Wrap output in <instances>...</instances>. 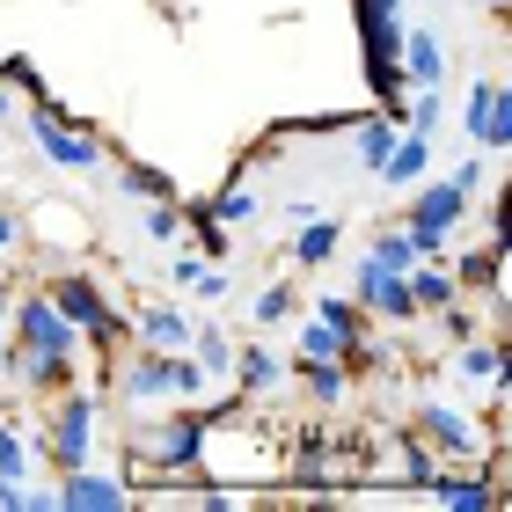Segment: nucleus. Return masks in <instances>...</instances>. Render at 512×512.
I'll return each mask as SVG.
<instances>
[{
    "label": "nucleus",
    "mask_w": 512,
    "mask_h": 512,
    "mask_svg": "<svg viewBox=\"0 0 512 512\" xmlns=\"http://www.w3.org/2000/svg\"><path fill=\"white\" fill-rule=\"evenodd\" d=\"M96 395L88 388H59V403H52V425H44V439H37V461L52 476H66V469H81V461H96Z\"/></svg>",
    "instance_id": "f257e3e1"
},
{
    "label": "nucleus",
    "mask_w": 512,
    "mask_h": 512,
    "mask_svg": "<svg viewBox=\"0 0 512 512\" xmlns=\"http://www.w3.org/2000/svg\"><path fill=\"white\" fill-rule=\"evenodd\" d=\"M22 125H30V139H37V154L52 161V169H103V139L88 132V125H74V110H59L52 96H37V110H22Z\"/></svg>",
    "instance_id": "f03ea898"
},
{
    "label": "nucleus",
    "mask_w": 512,
    "mask_h": 512,
    "mask_svg": "<svg viewBox=\"0 0 512 512\" xmlns=\"http://www.w3.org/2000/svg\"><path fill=\"white\" fill-rule=\"evenodd\" d=\"M205 432H213V417L169 410V417L147 432V454H139L132 469H139V476H198V469H205Z\"/></svg>",
    "instance_id": "7ed1b4c3"
},
{
    "label": "nucleus",
    "mask_w": 512,
    "mask_h": 512,
    "mask_svg": "<svg viewBox=\"0 0 512 512\" xmlns=\"http://www.w3.org/2000/svg\"><path fill=\"white\" fill-rule=\"evenodd\" d=\"M118 388H125L132 410H161L169 395H205V374H198L191 352H139L118 374Z\"/></svg>",
    "instance_id": "20e7f679"
},
{
    "label": "nucleus",
    "mask_w": 512,
    "mask_h": 512,
    "mask_svg": "<svg viewBox=\"0 0 512 512\" xmlns=\"http://www.w3.org/2000/svg\"><path fill=\"white\" fill-rule=\"evenodd\" d=\"M461 213H469L461 183H447V176H439V183H410V220H403V227H410V242L425 249V256H439V249L454 242Z\"/></svg>",
    "instance_id": "39448f33"
},
{
    "label": "nucleus",
    "mask_w": 512,
    "mask_h": 512,
    "mask_svg": "<svg viewBox=\"0 0 512 512\" xmlns=\"http://www.w3.org/2000/svg\"><path fill=\"white\" fill-rule=\"evenodd\" d=\"M15 352H52V359H81V330L52 308V293H22V308L8 322Z\"/></svg>",
    "instance_id": "423d86ee"
},
{
    "label": "nucleus",
    "mask_w": 512,
    "mask_h": 512,
    "mask_svg": "<svg viewBox=\"0 0 512 512\" xmlns=\"http://www.w3.org/2000/svg\"><path fill=\"white\" fill-rule=\"evenodd\" d=\"M417 439L439 454V461H483V432H476V417L469 410H447V403H417Z\"/></svg>",
    "instance_id": "0eeeda50"
},
{
    "label": "nucleus",
    "mask_w": 512,
    "mask_h": 512,
    "mask_svg": "<svg viewBox=\"0 0 512 512\" xmlns=\"http://www.w3.org/2000/svg\"><path fill=\"white\" fill-rule=\"evenodd\" d=\"M352 300H359V308H374L381 322H417V315H425V308H417V293H410V271H388V264H374V256L359 264Z\"/></svg>",
    "instance_id": "6e6552de"
},
{
    "label": "nucleus",
    "mask_w": 512,
    "mask_h": 512,
    "mask_svg": "<svg viewBox=\"0 0 512 512\" xmlns=\"http://www.w3.org/2000/svg\"><path fill=\"white\" fill-rule=\"evenodd\" d=\"M132 505V483H118V476H96L81 461V469H66L59 483H52V512H125Z\"/></svg>",
    "instance_id": "1a4fd4ad"
},
{
    "label": "nucleus",
    "mask_w": 512,
    "mask_h": 512,
    "mask_svg": "<svg viewBox=\"0 0 512 512\" xmlns=\"http://www.w3.org/2000/svg\"><path fill=\"white\" fill-rule=\"evenodd\" d=\"M461 125H469L491 154L512 147V96H505V81H476L469 88V110H461Z\"/></svg>",
    "instance_id": "9d476101"
},
{
    "label": "nucleus",
    "mask_w": 512,
    "mask_h": 512,
    "mask_svg": "<svg viewBox=\"0 0 512 512\" xmlns=\"http://www.w3.org/2000/svg\"><path fill=\"white\" fill-rule=\"evenodd\" d=\"M132 344L139 352H183V344H191V315L169 308V300H154V308L132 315Z\"/></svg>",
    "instance_id": "9b49d317"
},
{
    "label": "nucleus",
    "mask_w": 512,
    "mask_h": 512,
    "mask_svg": "<svg viewBox=\"0 0 512 512\" xmlns=\"http://www.w3.org/2000/svg\"><path fill=\"white\" fill-rule=\"evenodd\" d=\"M242 388V403H256V395H271L278 381H286V366H278L271 344H235V374H227Z\"/></svg>",
    "instance_id": "f8f14e48"
},
{
    "label": "nucleus",
    "mask_w": 512,
    "mask_h": 512,
    "mask_svg": "<svg viewBox=\"0 0 512 512\" xmlns=\"http://www.w3.org/2000/svg\"><path fill=\"white\" fill-rule=\"evenodd\" d=\"M425 169H432V139L403 125V132H395V147H388V161H381V183L410 191V183H425Z\"/></svg>",
    "instance_id": "ddd939ff"
},
{
    "label": "nucleus",
    "mask_w": 512,
    "mask_h": 512,
    "mask_svg": "<svg viewBox=\"0 0 512 512\" xmlns=\"http://www.w3.org/2000/svg\"><path fill=\"white\" fill-rule=\"evenodd\" d=\"M403 81L410 88H439L447 81V44L432 30H403Z\"/></svg>",
    "instance_id": "4468645a"
},
{
    "label": "nucleus",
    "mask_w": 512,
    "mask_h": 512,
    "mask_svg": "<svg viewBox=\"0 0 512 512\" xmlns=\"http://www.w3.org/2000/svg\"><path fill=\"white\" fill-rule=\"evenodd\" d=\"M337 249H344V220H330V213H308V220H300V235H293V264H300V271L330 264Z\"/></svg>",
    "instance_id": "2eb2a0df"
},
{
    "label": "nucleus",
    "mask_w": 512,
    "mask_h": 512,
    "mask_svg": "<svg viewBox=\"0 0 512 512\" xmlns=\"http://www.w3.org/2000/svg\"><path fill=\"white\" fill-rule=\"evenodd\" d=\"M300 388H308L322 410H344L352 403V366L344 359H300Z\"/></svg>",
    "instance_id": "dca6fc26"
},
{
    "label": "nucleus",
    "mask_w": 512,
    "mask_h": 512,
    "mask_svg": "<svg viewBox=\"0 0 512 512\" xmlns=\"http://www.w3.org/2000/svg\"><path fill=\"white\" fill-rule=\"evenodd\" d=\"M425 491H432L439 505H454V512H491V505H498V483H491V476H447V469H439Z\"/></svg>",
    "instance_id": "f3484780"
},
{
    "label": "nucleus",
    "mask_w": 512,
    "mask_h": 512,
    "mask_svg": "<svg viewBox=\"0 0 512 512\" xmlns=\"http://www.w3.org/2000/svg\"><path fill=\"white\" fill-rule=\"evenodd\" d=\"M183 352L198 359V374H205V381H227V374H235V337H227L220 322H205V330L191 322V344H183Z\"/></svg>",
    "instance_id": "a211bd4d"
},
{
    "label": "nucleus",
    "mask_w": 512,
    "mask_h": 512,
    "mask_svg": "<svg viewBox=\"0 0 512 512\" xmlns=\"http://www.w3.org/2000/svg\"><path fill=\"white\" fill-rule=\"evenodd\" d=\"M454 286H461V293H491V300H498V286H505V249H498V242L469 249V256H461V271H454Z\"/></svg>",
    "instance_id": "6ab92c4d"
},
{
    "label": "nucleus",
    "mask_w": 512,
    "mask_h": 512,
    "mask_svg": "<svg viewBox=\"0 0 512 512\" xmlns=\"http://www.w3.org/2000/svg\"><path fill=\"white\" fill-rule=\"evenodd\" d=\"M15 381H30L37 395H59V388H74V359H52V352H15Z\"/></svg>",
    "instance_id": "aec40b11"
},
{
    "label": "nucleus",
    "mask_w": 512,
    "mask_h": 512,
    "mask_svg": "<svg viewBox=\"0 0 512 512\" xmlns=\"http://www.w3.org/2000/svg\"><path fill=\"white\" fill-rule=\"evenodd\" d=\"M410 293H417V308H447V300H461L454 271H447V264H432V256H417V271H410Z\"/></svg>",
    "instance_id": "412c9836"
},
{
    "label": "nucleus",
    "mask_w": 512,
    "mask_h": 512,
    "mask_svg": "<svg viewBox=\"0 0 512 512\" xmlns=\"http://www.w3.org/2000/svg\"><path fill=\"white\" fill-rule=\"evenodd\" d=\"M205 213H213L220 227H242V220L256 213V198L242 191V169H227V183H220V191H213V205H205Z\"/></svg>",
    "instance_id": "4be33fe9"
},
{
    "label": "nucleus",
    "mask_w": 512,
    "mask_h": 512,
    "mask_svg": "<svg viewBox=\"0 0 512 512\" xmlns=\"http://www.w3.org/2000/svg\"><path fill=\"white\" fill-rule=\"evenodd\" d=\"M461 374H469V381H505V344L498 337L461 344Z\"/></svg>",
    "instance_id": "5701e85b"
},
{
    "label": "nucleus",
    "mask_w": 512,
    "mask_h": 512,
    "mask_svg": "<svg viewBox=\"0 0 512 512\" xmlns=\"http://www.w3.org/2000/svg\"><path fill=\"white\" fill-rule=\"evenodd\" d=\"M315 315L330 322V330H337L344 344H359V337H366V322H359V300H344V293H322V300H315ZM344 359H352V352H344Z\"/></svg>",
    "instance_id": "b1692460"
},
{
    "label": "nucleus",
    "mask_w": 512,
    "mask_h": 512,
    "mask_svg": "<svg viewBox=\"0 0 512 512\" xmlns=\"http://www.w3.org/2000/svg\"><path fill=\"white\" fill-rule=\"evenodd\" d=\"M366 256L388 264V271H417V256H425V249L410 242V227H388V235H374V249H366Z\"/></svg>",
    "instance_id": "393cba45"
},
{
    "label": "nucleus",
    "mask_w": 512,
    "mask_h": 512,
    "mask_svg": "<svg viewBox=\"0 0 512 512\" xmlns=\"http://www.w3.org/2000/svg\"><path fill=\"white\" fill-rule=\"evenodd\" d=\"M30 469H37V447H30L15 425H0V483H22Z\"/></svg>",
    "instance_id": "a878e982"
},
{
    "label": "nucleus",
    "mask_w": 512,
    "mask_h": 512,
    "mask_svg": "<svg viewBox=\"0 0 512 512\" xmlns=\"http://www.w3.org/2000/svg\"><path fill=\"white\" fill-rule=\"evenodd\" d=\"M118 183H125L132 198H147V205H154V198H176V176H169V169H147V161H132V169H118Z\"/></svg>",
    "instance_id": "bb28decb"
},
{
    "label": "nucleus",
    "mask_w": 512,
    "mask_h": 512,
    "mask_svg": "<svg viewBox=\"0 0 512 512\" xmlns=\"http://www.w3.org/2000/svg\"><path fill=\"white\" fill-rule=\"evenodd\" d=\"M139 227H147V242H161V249H169V242L183 235V198H154Z\"/></svg>",
    "instance_id": "cd10ccee"
},
{
    "label": "nucleus",
    "mask_w": 512,
    "mask_h": 512,
    "mask_svg": "<svg viewBox=\"0 0 512 512\" xmlns=\"http://www.w3.org/2000/svg\"><path fill=\"white\" fill-rule=\"evenodd\" d=\"M447 125V96H439V88H410V132H439Z\"/></svg>",
    "instance_id": "c85d7f7f"
},
{
    "label": "nucleus",
    "mask_w": 512,
    "mask_h": 512,
    "mask_svg": "<svg viewBox=\"0 0 512 512\" xmlns=\"http://www.w3.org/2000/svg\"><path fill=\"white\" fill-rule=\"evenodd\" d=\"M344 352H352V344H344L337 330H330V322H308V330H300V359H344Z\"/></svg>",
    "instance_id": "c756f323"
},
{
    "label": "nucleus",
    "mask_w": 512,
    "mask_h": 512,
    "mask_svg": "<svg viewBox=\"0 0 512 512\" xmlns=\"http://www.w3.org/2000/svg\"><path fill=\"white\" fill-rule=\"evenodd\" d=\"M432 476H439V454L425 447V439H403V483H410V491H425Z\"/></svg>",
    "instance_id": "7c9ffc66"
},
{
    "label": "nucleus",
    "mask_w": 512,
    "mask_h": 512,
    "mask_svg": "<svg viewBox=\"0 0 512 512\" xmlns=\"http://www.w3.org/2000/svg\"><path fill=\"white\" fill-rule=\"evenodd\" d=\"M293 300H300L293 286H264V293H256V322H286V315H293Z\"/></svg>",
    "instance_id": "2f4dec72"
},
{
    "label": "nucleus",
    "mask_w": 512,
    "mask_h": 512,
    "mask_svg": "<svg viewBox=\"0 0 512 512\" xmlns=\"http://www.w3.org/2000/svg\"><path fill=\"white\" fill-rule=\"evenodd\" d=\"M447 183H461V198H476L483 183H491V161H461V169H454Z\"/></svg>",
    "instance_id": "473e14b6"
},
{
    "label": "nucleus",
    "mask_w": 512,
    "mask_h": 512,
    "mask_svg": "<svg viewBox=\"0 0 512 512\" xmlns=\"http://www.w3.org/2000/svg\"><path fill=\"white\" fill-rule=\"evenodd\" d=\"M22 235H30V227H22V213H15V205H0V256H15Z\"/></svg>",
    "instance_id": "72a5a7b5"
},
{
    "label": "nucleus",
    "mask_w": 512,
    "mask_h": 512,
    "mask_svg": "<svg viewBox=\"0 0 512 512\" xmlns=\"http://www.w3.org/2000/svg\"><path fill=\"white\" fill-rule=\"evenodd\" d=\"M198 271H205V256H169V286H198Z\"/></svg>",
    "instance_id": "f704fd0d"
},
{
    "label": "nucleus",
    "mask_w": 512,
    "mask_h": 512,
    "mask_svg": "<svg viewBox=\"0 0 512 512\" xmlns=\"http://www.w3.org/2000/svg\"><path fill=\"white\" fill-rule=\"evenodd\" d=\"M198 293H205V300H220V293H227V271L205 264V271H198Z\"/></svg>",
    "instance_id": "c9c22d12"
},
{
    "label": "nucleus",
    "mask_w": 512,
    "mask_h": 512,
    "mask_svg": "<svg viewBox=\"0 0 512 512\" xmlns=\"http://www.w3.org/2000/svg\"><path fill=\"white\" fill-rule=\"evenodd\" d=\"M0 118H15V103H8V88H0Z\"/></svg>",
    "instance_id": "e433bc0d"
},
{
    "label": "nucleus",
    "mask_w": 512,
    "mask_h": 512,
    "mask_svg": "<svg viewBox=\"0 0 512 512\" xmlns=\"http://www.w3.org/2000/svg\"><path fill=\"white\" fill-rule=\"evenodd\" d=\"M483 8H498V15H505V0H483Z\"/></svg>",
    "instance_id": "4c0bfd02"
}]
</instances>
